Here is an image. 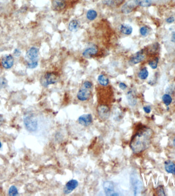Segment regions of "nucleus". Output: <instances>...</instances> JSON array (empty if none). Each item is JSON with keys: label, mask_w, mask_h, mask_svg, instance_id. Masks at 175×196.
I'll return each mask as SVG.
<instances>
[{"label": "nucleus", "mask_w": 175, "mask_h": 196, "mask_svg": "<svg viewBox=\"0 0 175 196\" xmlns=\"http://www.w3.org/2000/svg\"><path fill=\"white\" fill-rule=\"evenodd\" d=\"M39 55V50L35 47H31L27 51L26 56L31 61H34L38 58Z\"/></svg>", "instance_id": "4468645a"}, {"label": "nucleus", "mask_w": 175, "mask_h": 196, "mask_svg": "<svg viewBox=\"0 0 175 196\" xmlns=\"http://www.w3.org/2000/svg\"><path fill=\"white\" fill-rule=\"evenodd\" d=\"M104 191L105 194L108 196H118L119 194L115 191L114 183L110 181H106L103 184Z\"/></svg>", "instance_id": "423d86ee"}, {"label": "nucleus", "mask_w": 175, "mask_h": 196, "mask_svg": "<svg viewBox=\"0 0 175 196\" xmlns=\"http://www.w3.org/2000/svg\"><path fill=\"white\" fill-rule=\"evenodd\" d=\"M4 123V118L2 115H0V126L3 125Z\"/></svg>", "instance_id": "4c0bfd02"}, {"label": "nucleus", "mask_w": 175, "mask_h": 196, "mask_svg": "<svg viewBox=\"0 0 175 196\" xmlns=\"http://www.w3.org/2000/svg\"><path fill=\"white\" fill-rule=\"evenodd\" d=\"M137 4L142 7H148L151 4L152 0H136Z\"/></svg>", "instance_id": "4be33fe9"}, {"label": "nucleus", "mask_w": 175, "mask_h": 196, "mask_svg": "<svg viewBox=\"0 0 175 196\" xmlns=\"http://www.w3.org/2000/svg\"><path fill=\"white\" fill-rule=\"evenodd\" d=\"M1 63L3 68L6 69H10L14 64V58L11 55H7L3 58Z\"/></svg>", "instance_id": "9d476101"}, {"label": "nucleus", "mask_w": 175, "mask_h": 196, "mask_svg": "<svg viewBox=\"0 0 175 196\" xmlns=\"http://www.w3.org/2000/svg\"><path fill=\"white\" fill-rule=\"evenodd\" d=\"M2 144H1V142H0V148L2 147Z\"/></svg>", "instance_id": "ea45409f"}, {"label": "nucleus", "mask_w": 175, "mask_h": 196, "mask_svg": "<svg viewBox=\"0 0 175 196\" xmlns=\"http://www.w3.org/2000/svg\"><path fill=\"white\" fill-rule=\"evenodd\" d=\"M137 5L136 3V1L131 0L128 2H126L124 5H123V7L121 8V11L125 14H128L132 12L133 10H134L136 5Z\"/></svg>", "instance_id": "1a4fd4ad"}, {"label": "nucleus", "mask_w": 175, "mask_h": 196, "mask_svg": "<svg viewBox=\"0 0 175 196\" xmlns=\"http://www.w3.org/2000/svg\"><path fill=\"white\" fill-rule=\"evenodd\" d=\"M97 12L96 11L94 10H89L87 12V19L90 20H95L97 17Z\"/></svg>", "instance_id": "5701e85b"}, {"label": "nucleus", "mask_w": 175, "mask_h": 196, "mask_svg": "<svg viewBox=\"0 0 175 196\" xmlns=\"http://www.w3.org/2000/svg\"><path fill=\"white\" fill-rule=\"evenodd\" d=\"M97 52H98V48L96 46L93 45L86 49L85 50L83 51V55L85 57L89 58L92 57V56H94L95 54H97Z\"/></svg>", "instance_id": "9b49d317"}, {"label": "nucleus", "mask_w": 175, "mask_h": 196, "mask_svg": "<svg viewBox=\"0 0 175 196\" xmlns=\"http://www.w3.org/2000/svg\"><path fill=\"white\" fill-rule=\"evenodd\" d=\"M20 51L18 50V49H15L14 51V55L15 56H19L20 55Z\"/></svg>", "instance_id": "f704fd0d"}, {"label": "nucleus", "mask_w": 175, "mask_h": 196, "mask_svg": "<svg viewBox=\"0 0 175 196\" xmlns=\"http://www.w3.org/2000/svg\"><path fill=\"white\" fill-rule=\"evenodd\" d=\"M66 5L65 0H53V8L55 11H61L65 8Z\"/></svg>", "instance_id": "f8f14e48"}, {"label": "nucleus", "mask_w": 175, "mask_h": 196, "mask_svg": "<svg viewBox=\"0 0 175 196\" xmlns=\"http://www.w3.org/2000/svg\"><path fill=\"white\" fill-rule=\"evenodd\" d=\"M143 110L146 113H150L151 112V107L150 106H146L143 107Z\"/></svg>", "instance_id": "473e14b6"}, {"label": "nucleus", "mask_w": 175, "mask_h": 196, "mask_svg": "<svg viewBox=\"0 0 175 196\" xmlns=\"http://www.w3.org/2000/svg\"><path fill=\"white\" fill-rule=\"evenodd\" d=\"M148 72L146 68L142 69L138 74V76L141 79H145L148 77Z\"/></svg>", "instance_id": "393cba45"}, {"label": "nucleus", "mask_w": 175, "mask_h": 196, "mask_svg": "<svg viewBox=\"0 0 175 196\" xmlns=\"http://www.w3.org/2000/svg\"><path fill=\"white\" fill-rule=\"evenodd\" d=\"M162 101L166 106H168L172 102V98L168 94H165L162 96Z\"/></svg>", "instance_id": "b1692460"}, {"label": "nucleus", "mask_w": 175, "mask_h": 196, "mask_svg": "<svg viewBox=\"0 0 175 196\" xmlns=\"http://www.w3.org/2000/svg\"><path fill=\"white\" fill-rule=\"evenodd\" d=\"M38 61L36 60L34 61H31L28 63V67L29 69H34L36 68V66H38Z\"/></svg>", "instance_id": "c756f323"}, {"label": "nucleus", "mask_w": 175, "mask_h": 196, "mask_svg": "<svg viewBox=\"0 0 175 196\" xmlns=\"http://www.w3.org/2000/svg\"><path fill=\"white\" fill-rule=\"evenodd\" d=\"M127 99L130 105L132 106L136 105L137 100L136 97L135 96L134 93H133V92L132 90L128 91L127 93Z\"/></svg>", "instance_id": "a211bd4d"}, {"label": "nucleus", "mask_w": 175, "mask_h": 196, "mask_svg": "<svg viewBox=\"0 0 175 196\" xmlns=\"http://www.w3.org/2000/svg\"><path fill=\"white\" fill-rule=\"evenodd\" d=\"M83 86L88 88H92L93 84L90 81H85L83 84Z\"/></svg>", "instance_id": "2f4dec72"}, {"label": "nucleus", "mask_w": 175, "mask_h": 196, "mask_svg": "<svg viewBox=\"0 0 175 196\" xmlns=\"http://www.w3.org/2000/svg\"><path fill=\"white\" fill-rule=\"evenodd\" d=\"M58 80V75L55 73H47L45 75L41 80V84L44 87H47L49 85L54 84Z\"/></svg>", "instance_id": "20e7f679"}, {"label": "nucleus", "mask_w": 175, "mask_h": 196, "mask_svg": "<svg viewBox=\"0 0 175 196\" xmlns=\"http://www.w3.org/2000/svg\"><path fill=\"white\" fill-rule=\"evenodd\" d=\"M165 169L168 173L175 175V164L171 161H165Z\"/></svg>", "instance_id": "2eb2a0df"}, {"label": "nucleus", "mask_w": 175, "mask_h": 196, "mask_svg": "<svg viewBox=\"0 0 175 196\" xmlns=\"http://www.w3.org/2000/svg\"><path fill=\"white\" fill-rule=\"evenodd\" d=\"M145 58V55L143 53L142 51H140L139 52L136 53L131 58L130 62L133 64H137L143 61Z\"/></svg>", "instance_id": "ddd939ff"}, {"label": "nucleus", "mask_w": 175, "mask_h": 196, "mask_svg": "<svg viewBox=\"0 0 175 196\" xmlns=\"http://www.w3.org/2000/svg\"><path fill=\"white\" fill-rule=\"evenodd\" d=\"M171 41H172V42H175V32H173V34H172Z\"/></svg>", "instance_id": "e433bc0d"}, {"label": "nucleus", "mask_w": 175, "mask_h": 196, "mask_svg": "<svg viewBox=\"0 0 175 196\" xmlns=\"http://www.w3.org/2000/svg\"><path fill=\"white\" fill-rule=\"evenodd\" d=\"M158 63V58H156L155 59H154L153 60L150 61L148 64L150 65V66L153 69H156L157 67V64Z\"/></svg>", "instance_id": "bb28decb"}, {"label": "nucleus", "mask_w": 175, "mask_h": 196, "mask_svg": "<svg viewBox=\"0 0 175 196\" xmlns=\"http://www.w3.org/2000/svg\"><path fill=\"white\" fill-rule=\"evenodd\" d=\"M157 194L159 196H165V193L164 191L163 186H159L156 189Z\"/></svg>", "instance_id": "cd10ccee"}, {"label": "nucleus", "mask_w": 175, "mask_h": 196, "mask_svg": "<svg viewBox=\"0 0 175 196\" xmlns=\"http://www.w3.org/2000/svg\"><path fill=\"white\" fill-rule=\"evenodd\" d=\"M132 184L134 187L135 194L137 195L138 193H139L142 189V183L139 180H133Z\"/></svg>", "instance_id": "6ab92c4d"}, {"label": "nucleus", "mask_w": 175, "mask_h": 196, "mask_svg": "<svg viewBox=\"0 0 175 196\" xmlns=\"http://www.w3.org/2000/svg\"><path fill=\"white\" fill-rule=\"evenodd\" d=\"M173 145H174V147H175V137H174V139H173Z\"/></svg>", "instance_id": "58836bf2"}, {"label": "nucleus", "mask_w": 175, "mask_h": 196, "mask_svg": "<svg viewBox=\"0 0 175 196\" xmlns=\"http://www.w3.org/2000/svg\"><path fill=\"white\" fill-rule=\"evenodd\" d=\"M92 94L91 88H87L85 86H82V87L78 90L77 97L79 100L81 101H86L90 99Z\"/></svg>", "instance_id": "39448f33"}, {"label": "nucleus", "mask_w": 175, "mask_h": 196, "mask_svg": "<svg viewBox=\"0 0 175 196\" xmlns=\"http://www.w3.org/2000/svg\"><path fill=\"white\" fill-rule=\"evenodd\" d=\"M148 32H149L148 29L146 27H141V28H140V34L144 36H145L147 35L148 33Z\"/></svg>", "instance_id": "c85d7f7f"}, {"label": "nucleus", "mask_w": 175, "mask_h": 196, "mask_svg": "<svg viewBox=\"0 0 175 196\" xmlns=\"http://www.w3.org/2000/svg\"><path fill=\"white\" fill-rule=\"evenodd\" d=\"M78 182L77 180L72 179L68 181L65 185L63 191L65 194H69L78 186Z\"/></svg>", "instance_id": "0eeeda50"}, {"label": "nucleus", "mask_w": 175, "mask_h": 196, "mask_svg": "<svg viewBox=\"0 0 175 196\" xmlns=\"http://www.w3.org/2000/svg\"><path fill=\"white\" fill-rule=\"evenodd\" d=\"M98 81L102 86H107L109 83V79L104 75H100L98 77Z\"/></svg>", "instance_id": "aec40b11"}, {"label": "nucleus", "mask_w": 175, "mask_h": 196, "mask_svg": "<svg viewBox=\"0 0 175 196\" xmlns=\"http://www.w3.org/2000/svg\"><path fill=\"white\" fill-rule=\"evenodd\" d=\"M80 23L77 20H72L68 26V29L71 32H77L80 29Z\"/></svg>", "instance_id": "dca6fc26"}, {"label": "nucleus", "mask_w": 175, "mask_h": 196, "mask_svg": "<svg viewBox=\"0 0 175 196\" xmlns=\"http://www.w3.org/2000/svg\"><path fill=\"white\" fill-rule=\"evenodd\" d=\"M133 28L128 24H122L120 26V31L123 34L130 35L132 32Z\"/></svg>", "instance_id": "f3484780"}, {"label": "nucleus", "mask_w": 175, "mask_h": 196, "mask_svg": "<svg viewBox=\"0 0 175 196\" xmlns=\"http://www.w3.org/2000/svg\"><path fill=\"white\" fill-rule=\"evenodd\" d=\"M153 130L148 127L140 128L133 136L130 143L131 150L134 154H139L148 149L151 143Z\"/></svg>", "instance_id": "f257e3e1"}, {"label": "nucleus", "mask_w": 175, "mask_h": 196, "mask_svg": "<svg viewBox=\"0 0 175 196\" xmlns=\"http://www.w3.org/2000/svg\"><path fill=\"white\" fill-rule=\"evenodd\" d=\"M78 121V123L83 126H89L93 122L92 115L91 114H84L79 117Z\"/></svg>", "instance_id": "6e6552de"}, {"label": "nucleus", "mask_w": 175, "mask_h": 196, "mask_svg": "<svg viewBox=\"0 0 175 196\" xmlns=\"http://www.w3.org/2000/svg\"><path fill=\"white\" fill-rule=\"evenodd\" d=\"M9 196H17L19 194L17 188L15 186H11L9 188L8 191Z\"/></svg>", "instance_id": "a878e982"}, {"label": "nucleus", "mask_w": 175, "mask_h": 196, "mask_svg": "<svg viewBox=\"0 0 175 196\" xmlns=\"http://www.w3.org/2000/svg\"><path fill=\"white\" fill-rule=\"evenodd\" d=\"M7 85V81L4 78H0V87H4Z\"/></svg>", "instance_id": "7c9ffc66"}, {"label": "nucleus", "mask_w": 175, "mask_h": 196, "mask_svg": "<svg viewBox=\"0 0 175 196\" xmlns=\"http://www.w3.org/2000/svg\"><path fill=\"white\" fill-rule=\"evenodd\" d=\"M119 87L123 90H126V88H127V85L125 83H123V82L119 84Z\"/></svg>", "instance_id": "72a5a7b5"}, {"label": "nucleus", "mask_w": 175, "mask_h": 196, "mask_svg": "<svg viewBox=\"0 0 175 196\" xmlns=\"http://www.w3.org/2000/svg\"><path fill=\"white\" fill-rule=\"evenodd\" d=\"M123 1V0H105V2L107 5L113 7L120 5Z\"/></svg>", "instance_id": "412c9836"}, {"label": "nucleus", "mask_w": 175, "mask_h": 196, "mask_svg": "<svg viewBox=\"0 0 175 196\" xmlns=\"http://www.w3.org/2000/svg\"><path fill=\"white\" fill-rule=\"evenodd\" d=\"M24 122L26 128L29 131L33 132L38 128V121L34 115H26L24 118Z\"/></svg>", "instance_id": "f03ea898"}, {"label": "nucleus", "mask_w": 175, "mask_h": 196, "mask_svg": "<svg viewBox=\"0 0 175 196\" xmlns=\"http://www.w3.org/2000/svg\"><path fill=\"white\" fill-rule=\"evenodd\" d=\"M97 113L100 120L105 121L107 120L110 116V108L108 105L100 104L97 106Z\"/></svg>", "instance_id": "7ed1b4c3"}, {"label": "nucleus", "mask_w": 175, "mask_h": 196, "mask_svg": "<svg viewBox=\"0 0 175 196\" xmlns=\"http://www.w3.org/2000/svg\"><path fill=\"white\" fill-rule=\"evenodd\" d=\"M174 20H175L174 18L171 17H168V19H167V22L168 23H172L174 22Z\"/></svg>", "instance_id": "c9c22d12"}]
</instances>
